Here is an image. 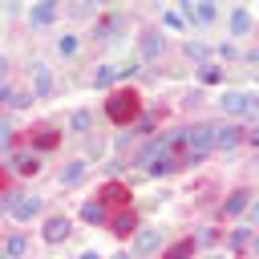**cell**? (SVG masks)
<instances>
[{
	"label": "cell",
	"instance_id": "3",
	"mask_svg": "<svg viewBox=\"0 0 259 259\" xmlns=\"http://www.w3.org/2000/svg\"><path fill=\"white\" fill-rule=\"evenodd\" d=\"M219 105H223L227 113H251V109H259V97L231 89V93H223V97H219Z\"/></svg>",
	"mask_w": 259,
	"mask_h": 259
},
{
	"label": "cell",
	"instance_id": "1",
	"mask_svg": "<svg viewBox=\"0 0 259 259\" xmlns=\"http://www.w3.org/2000/svg\"><path fill=\"white\" fill-rule=\"evenodd\" d=\"M105 117L113 121V125H130V121H138L142 117V93L138 89H113L109 97H105Z\"/></svg>",
	"mask_w": 259,
	"mask_h": 259
},
{
	"label": "cell",
	"instance_id": "30",
	"mask_svg": "<svg viewBox=\"0 0 259 259\" xmlns=\"http://www.w3.org/2000/svg\"><path fill=\"white\" fill-rule=\"evenodd\" d=\"M146 130H154V113H142L138 117V134H146Z\"/></svg>",
	"mask_w": 259,
	"mask_h": 259
},
{
	"label": "cell",
	"instance_id": "25",
	"mask_svg": "<svg viewBox=\"0 0 259 259\" xmlns=\"http://www.w3.org/2000/svg\"><path fill=\"white\" fill-rule=\"evenodd\" d=\"M117 24H121V16H105V20L97 24V32H93V36H109V32H113Z\"/></svg>",
	"mask_w": 259,
	"mask_h": 259
},
{
	"label": "cell",
	"instance_id": "20",
	"mask_svg": "<svg viewBox=\"0 0 259 259\" xmlns=\"http://www.w3.org/2000/svg\"><path fill=\"white\" fill-rule=\"evenodd\" d=\"M49 89H53V77L45 65H36V97H49Z\"/></svg>",
	"mask_w": 259,
	"mask_h": 259
},
{
	"label": "cell",
	"instance_id": "34",
	"mask_svg": "<svg viewBox=\"0 0 259 259\" xmlns=\"http://www.w3.org/2000/svg\"><path fill=\"white\" fill-rule=\"evenodd\" d=\"M251 219H255V223H259V198H255V202H251Z\"/></svg>",
	"mask_w": 259,
	"mask_h": 259
},
{
	"label": "cell",
	"instance_id": "5",
	"mask_svg": "<svg viewBox=\"0 0 259 259\" xmlns=\"http://www.w3.org/2000/svg\"><path fill=\"white\" fill-rule=\"evenodd\" d=\"M69 231H73V223H69L65 214H53V219L45 223V231H40V235H45V243H65V239H69Z\"/></svg>",
	"mask_w": 259,
	"mask_h": 259
},
{
	"label": "cell",
	"instance_id": "36",
	"mask_svg": "<svg viewBox=\"0 0 259 259\" xmlns=\"http://www.w3.org/2000/svg\"><path fill=\"white\" fill-rule=\"evenodd\" d=\"M4 73H8V61H4V57H0V77H4Z\"/></svg>",
	"mask_w": 259,
	"mask_h": 259
},
{
	"label": "cell",
	"instance_id": "28",
	"mask_svg": "<svg viewBox=\"0 0 259 259\" xmlns=\"http://www.w3.org/2000/svg\"><path fill=\"white\" fill-rule=\"evenodd\" d=\"M219 77H223V69H219V65H202V81H206V85H214Z\"/></svg>",
	"mask_w": 259,
	"mask_h": 259
},
{
	"label": "cell",
	"instance_id": "23",
	"mask_svg": "<svg viewBox=\"0 0 259 259\" xmlns=\"http://www.w3.org/2000/svg\"><path fill=\"white\" fill-rule=\"evenodd\" d=\"M69 125H73V130H77V134H85V130H89V125H93V117H89V113H85V109H77V113H73V117H69Z\"/></svg>",
	"mask_w": 259,
	"mask_h": 259
},
{
	"label": "cell",
	"instance_id": "13",
	"mask_svg": "<svg viewBox=\"0 0 259 259\" xmlns=\"http://www.w3.org/2000/svg\"><path fill=\"white\" fill-rule=\"evenodd\" d=\"M12 170H16V174H36V170H40V158H36V154H16V158H12Z\"/></svg>",
	"mask_w": 259,
	"mask_h": 259
},
{
	"label": "cell",
	"instance_id": "33",
	"mask_svg": "<svg viewBox=\"0 0 259 259\" xmlns=\"http://www.w3.org/2000/svg\"><path fill=\"white\" fill-rule=\"evenodd\" d=\"M243 138H251V142H255V146H259V130H247V134H243Z\"/></svg>",
	"mask_w": 259,
	"mask_h": 259
},
{
	"label": "cell",
	"instance_id": "8",
	"mask_svg": "<svg viewBox=\"0 0 259 259\" xmlns=\"http://www.w3.org/2000/svg\"><path fill=\"white\" fill-rule=\"evenodd\" d=\"M251 206V190H235V194H227V202H223V219H235V214H243Z\"/></svg>",
	"mask_w": 259,
	"mask_h": 259
},
{
	"label": "cell",
	"instance_id": "37",
	"mask_svg": "<svg viewBox=\"0 0 259 259\" xmlns=\"http://www.w3.org/2000/svg\"><path fill=\"white\" fill-rule=\"evenodd\" d=\"M206 259H223V255H206Z\"/></svg>",
	"mask_w": 259,
	"mask_h": 259
},
{
	"label": "cell",
	"instance_id": "39",
	"mask_svg": "<svg viewBox=\"0 0 259 259\" xmlns=\"http://www.w3.org/2000/svg\"><path fill=\"white\" fill-rule=\"evenodd\" d=\"M113 259H130V255H113Z\"/></svg>",
	"mask_w": 259,
	"mask_h": 259
},
{
	"label": "cell",
	"instance_id": "7",
	"mask_svg": "<svg viewBox=\"0 0 259 259\" xmlns=\"http://www.w3.org/2000/svg\"><path fill=\"white\" fill-rule=\"evenodd\" d=\"M36 214H40V198H36V194H20L16 206H12V219L28 223V219H36Z\"/></svg>",
	"mask_w": 259,
	"mask_h": 259
},
{
	"label": "cell",
	"instance_id": "24",
	"mask_svg": "<svg viewBox=\"0 0 259 259\" xmlns=\"http://www.w3.org/2000/svg\"><path fill=\"white\" fill-rule=\"evenodd\" d=\"M113 77H117V69H109V65H101V69H97V77H93V85H97V89H105V85H109Z\"/></svg>",
	"mask_w": 259,
	"mask_h": 259
},
{
	"label": "cell",
	"instance_id": "32",
	"mask_svg": "<svg viewBox=\"0 0 259 259\" xmlns=\"http://www.w3.org/2000/svg\"><path fill=\"white\" fill-rule=\"evenodd\" d=\"M20 251H24V239H20V235H16V239H8V255H20Z\"/></svg>",
	"mask_w": 259,
	"mask_h": 259
},
{
	"label": "cell",
	"instance_id": "27",
	"mask_svg": "<svg viewBox=\"0 0 259 259\" xmlns=\"http://www.w3.org/2000/svg\"><path fill=\"white\" fill-rule=\"evenodd\" d=\"M247 239H251V235H247V227H239V231L231 235V251H243V247H247Z\"/></svg>",
	"mask_w": 259,
	"mask_h": 259
},
{
	"label": "cell",
	"instance_id": "14",
	"mask_svg": "<svg viewBox=\"0 0 259 259\" xmlns=\"http://www.w3.org/2000/svg\"><path fill=\"white\" fill-rule=\"evenodd\" d=\"M85 170H89L85 162H69V166L61 170V186H77V182L85 178Z\"/></svg>",
	"mask_w": 259,
	"mask_h": 259
},
{
	"label": "cell",
	"instance_id": "18",
	"mask_svg": "<svg viewBox=\"0 0 259 259\" xmlns=\"http://www.w3.org/2000/svg\"><path fill=\"white\" fill-rule=\"evenodd\" d=\"M53 16H57V4H36V8H32V16H28V20H32V24H49V20H53Z\"/></svg>",
	"mask_w": 259,
	"mask_h": 259
},
{
	"label": "cell",
	"instance_id": "38",
	"mask_svg": "<svg viewBox=\"0 0 259 259\" xmlns=\"http://www.w3.org/2000/svg\"><path fill=\"white\" fill-rule=\"evenodd\" d=\"M255 251H259V235H255Z\"/></svg>",
	"mask_w": 259,
	"mask_h": 259
},
{
	"label": "cell",
	"instance_id": "26",
	"mask_svg": "<svg viewBox=\"0 0 259 259\" xmlns=\"http://www.w3.org/2000/svg\"><path fill=\"white\" fill-rule=\"evenodd\" d=\"M186 57H190V61H206V45H202V40H190V45H186Z\"/></svg>",
	"mask_w": 259,
	"mask_h": 259
},
{
	"label": "cell",
	"instance_id": "31",
	"mask_svg": "<svg viewBox=\"0 0 259 259\" xmlns=\"http://www.w3.org/2000/svg\"><path fill=\"white\" fill-rule=\"evenodd\" d=\"M8 146H12V130L0 121V150H8Z\"/></svg>",
	"mask_w": 259,
	"mask_h": 259
},
{
	"label": "cell",
	"instance_id": "29",
	"mask_svg": "<svg viewBox=\"0 0 259 259\" xmlns=\"http://www.w3.org/2000/svg\"><path fill=\"white\" fill-rule=\"evenodd\" d=\"M57 49H61L65 57H69V53H77V36H61V40H57Z\"/></svg>",
	"mask_w": 259,
	"mask_h": 259
},
{
	"label": "cell",
	"instance_id": "16",
	"mask_svg": "<svg viewBox=\"0 0 259 259\" xmlns=\"http://www.w3.org/2000/svg\"><path fill=\"white\" fill-rule=\"evenodd\" d=\"M231 32H251V12L247 8H235L231 12Z\"/></svg>",
	"mask_w": 259,
	"mask_h": 259
},
{
	"label": "cell",
	"instance_id": "15",
	"mask_svg": "<svg viewBox=\"0 0 259 259\" xmlns=\"http://www.w3.org/2000/svg\"><path fill=\"white\" fill-rule=\"evenodd\" d=\"M162 53V36L158 32H142V57L150 61V57H158Z\"/></svg>",
	"mask_w": 259,
	"mask_h": 259
},
{
	"label": "cell",
	"instance_id": "4",
	"mask_svg": "<svg viewBox=\"0 0 259 259\" xmlns=\"http://www.w3.org/2000/svg\"><path fill=\"white\" fill-rule=\"evenodd\" d=\"M101 206H121V210H130V186H121V182H109L105 190H101V198H97Z\"/></svg>",
	"mask_w": 259,
	"mask_h": 259
},
{
	"label": "cell",
	"instance_id": "2",
	"mask_svg": "<svg viewBox=\"0 0 259 259\" xmlns=\"http://www.w3.org/2000/svg\"><path fill=\"white\" fill-rule=\"evenodd\" d=\"M210 146H214V125H194V130H186V154H182V162H202V158L210 154Z\"/></svg>",
	"mask_w": 259,
	"mask_h": 259
},
{
	"label": "cell",
	"instance_id": "9",
	"mask_svg": "<svg viewBox=\"0 0 259 259\" xmlns=\"http://www.w3.org/2000/svg\"><path fill=\"white\" fill-rule=\"evenodd\" d=\"M158 243H162L158 231H138V235H134V251H138V255H150Z\"/></svg>",
	"mask_w": 259,
	"mask_h": 259
},
{
	"label": "cell",
	"instance_id": "10",
	"mask_svg": "<svg viewBox=\"0 0 259 259\" xmlns=\"http://www.w3.org/2000/svg\"><path fill=\"white\" fill-rule=\"evenodd\" d=\"M57 142H61V134H57V130H49V125H36V130H32V146H40V150H53Z\"/></svg>",
	"mask_w": 259,
	"mask_h": 259
},
{
	"label": "cell",
	"instance_id": "22",
	"mask_svg": "<svg viewBox=\"0 0 259 259\" xmlns=\"http://www.w3.org/2000/svg\"><path fill=\"white\" fill-rule=\"evenodd\" d=\"M81 219H85V223H101V219H105V206H101V202H85V206H81Z\"/></svg>",
	"mask_w": 259,
	"mask_h": 259
},
{
	"label": "cell",
	"instance_id": "12",
	"mask_svg": "<svg viewBox=\"0 0 259 259\" xmlns=\"http://www.w3.org/2000/svg\"><path fill=\"white\" fill-rule=\"evenodd\" d=\"M190 255H194V239H178L162 251V259H190Z\"/></svg>",
	"mask_w": 259,
	"mask_h": 259
},
{
	"label": "cell",
	"instance_id": "11",
	"mask_svg": "<svg viewBox=\"0 0 259 259\" xmlns=\"http://www.w3.org/2000/svg\"><path fill=\"white\" fill-rule=\"evenodd\" d=\"M130 231H138V214L134 210H121V214H113V235H130Z\"/></svg>",
	"mask_w": 259,
	"mask_h": 259
},
{
	"label": "cell",
	"instance_id": "19",
	"mask_svg": "<svg viewBox=\"0 0 259 259\" xmlns=\"http://www.w3.org/2000/svg\"><path fill=\"white\" fill-rule=\"evenodd\" d=\"M186 12H190V20H198V24H206V20H214V8H210V4H190Z\"/></svg>",
	"mask_w": 259,
	"mask_h": 259
},
{
	"label": "cell",
	"instance_id": "21",
	"mask_svg": "<svg viewBox=\"0 0 259 259\" xmlns=\"http://www.w3.org/2000/svg\"><path fill=\"white\" fill-rule=\"evenodd\" d=\"M174 166H178V158H170V154H162V158H158V162L150 166V174H154V178H162V174H170Z\"/></svg>",
	"mask_w": 259,
	"mask_h": 259
},
{
	"label": "cell",
	"instance_id": "6",
	"mask_svg": "<svg viewBox=\"0 0 259 259\" xmlns=\"http://www.w3.org/2000/svg\"><path fill=\"white\" fill-rule=\"evenodd\" d=\"M243 142V125H214V146L219 150H235Z\"/></svg>",
	"mask_w": 259,
	"mask_h": 259
},
{
	"label": "cell",
	"instance_id": "35",
	"mask_svg": "<svg viewBox=\"0 0 259 259\" xmlns=\"http://www.w3.org/2000/svg\"><path fill=\"white\" fill-rule=\"evenodd\" d=\"M81 259H101V255H97V251H85V255H81Z\"/></svg>",
	"mask_w": 259,
	"mask_h": 259
},
{
	"label": "cell",
	"instance_id": "17",
	"mask_svg": "<svg viewBox=\"0 0 259 259\" xmlns=\"http://www.w3.org/2000/svg\"><path fill=\"white\" fill-rule=\"evenodd\" d=\"M0 97H4V101H8V105H12V109H24V105H28V101H32V97H28V93H24V89H0Z\"/></svg>",
	"mask_w": 259,
	"mask_h": 259
}]
</instances>
